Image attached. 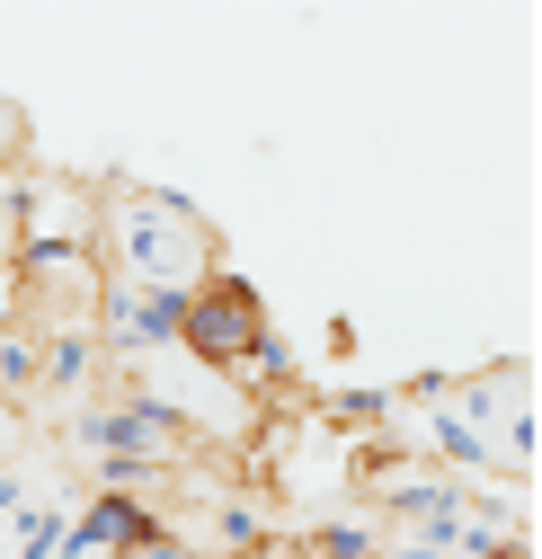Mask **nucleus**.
I'll return each instance as SVG.
<instances>
[{
  "instance_id": "1",
  "label": "nucleus",
  "mask_w": 542,
  "mask_h": 559,
  "mask_svg": "<svg viewBox=\"0 0 542 559\" xmlns=\"http://www.w3.org/2000/svg\"><path fill=\"white\" fill-rule=\"evenodd\" d=\"M98 266L116 285H152V294H196L223 266L214 223L169 187H107L98 195Z\"/></svg>"
},
{
  "instance_id": "2",
  "label": "nucleus",
  "mask_w": 542,
  "mask_h": 559,
  "mask_svg": "<svg viewBox=\"0 0 542 559\" xmlns=\"http://www.w3.org/2000/svg\"><path fill=\"white\" fill-rule=\"evenodd\" d=\"M98 462H133V471H178V462H196V427L161 400V391H116V400H98V408H81V427H72Z\"/></svg>"
},
{
  "instance_id": "3",
  "label": "nucleus",
  "mask_w": 542,
  "mask_h": 559,
  "mask_svg": "<svg viewBox=\"0 0 542 559\" xmlns=\"http://www.w3.org/2000/svg\"><path fill=\"white\" fill-rule=\"evenodd\" d=\"M267 329H276V320H267L258 285H249L240 266H214L205 285L187 294V311H178V356H187V365H205V373H232Z\"/></svg>"
},
{
  "instance_id": "4",
  "label": "nucleus",
  "mask_w": 542,
  "mask_h": 559,
  "mask_svg": "<svg viewBox=\"0 0 542 559\" xmlns=\"http://www.w3.org/2000/svg\"><path fill=\"white\" fill-rule=\"evenodd\" d=\"M19 258H98V187L19 169Z\"/></svg>"
},
{
  "instance_id": "5",
  "label": "nucleus",
  "mask_w": 542,
  "mask_h": 559,
  "mask_svg": "<svg viewBox=\"0 0 542 559\" xmlns=\"http://www.w3.org/2000/svg\"><path fill=\"white\" fill-rule=\"evenodd\" d=\"M178 311L187 294H152V285H116L98 294V356H161V346H178Z\"/></svg>"
},
{
  "instance_id": "6",
  "label": "nucleus",
  "mask_w": 542,
  "mask_h": 559,
  "mask_svg": "<svg viewBox=\"0 0 542 559\" xmlns=\"http://www.w3.org/2000/svg\"><path fill=\"white\" fill-rule=\"evenodd\" d=\"M98 365H107V356H98V329H54V337H36V391H81Z\"/></svg>"
},
{
  "instance_id": "7",
  "label": "nucleus",
  "mask_w": 542,
  "mask_h": 559,
  "mask_svg": "<svg viewBox=\"0 0 542 559\" xmlns=\"http://www.w3.org/2000/svg\"><path fill=\"white\" fill-rule=\"evenodd\" d=\"M267 542H276V533H267V515L223 488V498H214V559H258Z\"/></svg>"
},
{
  "instance_id": "8",
  "label": "nucleus",
  "mask_w": 542,
  "mask_h": 559,
  "mask_svg": "<svg viewBox=\"0 0 542 559\" xmlns=\"http://www.w3.org/2000/svg\"><path fill=\"white\" fill-rule=\"evenodd\" d=\"M303 550L311 559H382V533H365V524H311Z\"/></svg>"
},
{
  "instance_id": "9",
  "label": "nucleus",
  "mask_w": 542,
  "mask_h": 559,
  "mask_svg": "<svg viewBox=\"0 0 542 559\" xmlns=\"http://www.w3.org/2000/svg\"><path fill=\"white\" fill-rule=\"evenodd\" d=\"M62 524H72V515H62V507H27V515H19V550H10V559H54V542H62Z\"/></svg>"
},
{
  "instance_id": "10",
  "label": "nucleus",
  "mask_w": 542,
  "mask_h": 559,
  "mask_svg": "<svg viewBox=\"0 0 542 559\" xmlns=\"http://www.w3.org/2000/svg\"><path fill=\"white\" fill-rule=\"evenodd\" d=\"M0 391H36V337L0 329Z\"/></svg>"
},
{
  "instance_id": "11",
  "label": "nucleus",
  "mask_w": 542,
  "mask_h": 559,
  "mask_svg": "<svg viewBox=\"0 0 542 559\" xmlns=\"http://www.w3.org/2000/svg\"><path fill=\"white\" fill-rule=\"evenodd\" d=\"M320 417L329 427H374V417H391V391H338Z\"/></svg>"
},
{
  "instance_id": "12",
  "label": "nucleus",
  "mask_w": 542,
  "mask_h": 559,
  "mask_svg": "<svg viewBox=\"0 0 542 559\" xmlns=\"http://www.w3.org/2000/svg\"><path fill=\"white\" fill-rule=\"evenodd\" d=\"M19 258V169H0V266Z\"/></svg>"
},
{
  "instance_id": "13",
  "label": "nucleus",
  "mask_w": 542,
  "mask_h": 559,
  "mask_svg": "<svg viewBox=\"0 0 542 559\" xmlns=\"http://www.w3.org/2000/svg\"><path fill=\"white\" fill-rule=\"evenodd\" d=\"M19 152H27V107L0 98V169H19Z\"/></svg>"
},
{
  "instance_id": "14",
  "label": "nucleus",
  "mask_w": 542,
  "mask_h": 559,
  "mask_svg": "<svg viewBox=\"0 0 542 559\" xmlns=\"http://www.w3.org/2000/svg\"><path fill=\"white\" fill-rule=\"evenodd\" d=\"M19 507V471H0V515H10Z\"/></svg>"
}]
</instances>
